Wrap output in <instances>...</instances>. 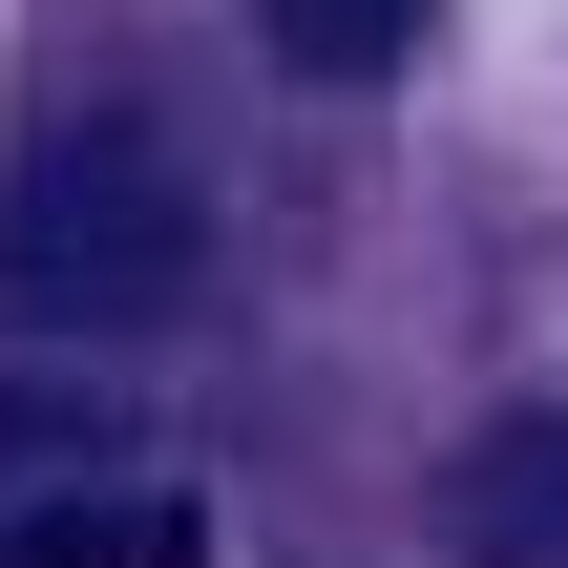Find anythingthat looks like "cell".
Returning <instances> with one entry per match:
<instances>
[{
  "label": "cell",
  "instance_id": "6da1fadb",
  "mask_svg": "<svg viewBox=\"0 0 568 568\" xmlns=\"http://www.w3.org/2000/svg\"><path fill=\"white\" fill-rule=\"evenodd\" d=\"M190 274H211V190H190L169 126L63 105V126L0 148V316H42V337H126V316H169Z\"/></svg>",
  "mask_w": 568,
  "mask_h": 568
},
{
  "label": "cell",
  "instance_id": "7a4b0ae2",
  "mask_svg": "<svg viewBox=\"0 0 568 568\" xmlns=\"http://www.w3.org/2000/svg\"><path fill=\"white\" fill-rule=\"evenodd\" d=\"M443 548L464 568H568V400H506L443 464Z\"/></svg>",
  "mask_w": 568,
  "mask_h": 568
},
{
  "label": "cell",
  "instance_id": "3957f363",
  "mask_svg": "<svg viewBox=\"0 0 568 568\" xmlns=\"http://www.w3.org/2000/svg\"><path fill=\"white\" fill-rule=\"evenodd\" d=\"M105 485H148V464H126L84 400H0V568H42L84 506H105Z\"/></svg>",
  "mask_w": 568,
  "mask_h": 568
},
{
  "label": "cell",
  "instance_id": "277c9868",
  "mask_svg": "<svg viewBox=\"0 0 568 568\" xmlns=\"http://www.w3.org/2000/svg\"><path fill=\"white\" fill-rule=\"evenodd\" d=\"M422 21H443V0H253V42H274L295 84H400Z\"/></svg>",
  "mask_w": 568,
  "mask_h": 568
}]
</instances>
